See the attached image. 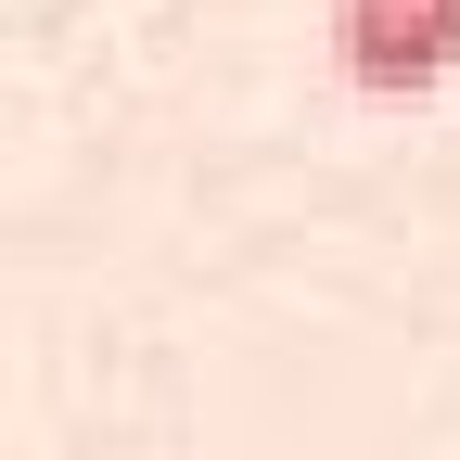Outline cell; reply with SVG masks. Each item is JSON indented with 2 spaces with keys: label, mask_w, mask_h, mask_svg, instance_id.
Returning a JSON list of instances; mask_svg holds the SVG:
<instances>
[{
  "label": "cell",
  "mask_w": 460,
  "mask_h": 460,
  "mask_svg": "<svg viewBox=\"0 0 460 460\" xmlns=\"http://www.w3.org/2000/svg\"><path fill=\"white\" fill-rule=\"evenodd\" d=\"M332 65L371 102H422L460 77V0H332Z\"/></svg>",
  "instance_id": "cell-1"
}]
</instances>
